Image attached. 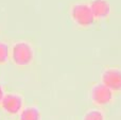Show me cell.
I'll use <instances>...</instances> for the list:
<instances>
[{
  "instance_id": "obj_1",
  "label": "cell",
  "mask_w": 121,
  "mask_h": 120,
  "mask_svg": "<svg viewBox=\"0 0 121 120\" xmlns=\"http://www.w3.org/2000/svg\"><path fill=\"white\" fill-rule=\"evenodd\" d=\"M36 50L31 42L18 39L10 45V62L18 69H27L35 64Z\"/></svg>"
},
{
  "instance_id": "obj_2",
  "label": "cell",
  "mask_w": 121,
  "mask_h": 120,
  "mask_svg": "<svg viewBox=\"0 0 121 120\" xmlns=\"http://www.w3.org/2000/svg\"><path fill=\"white\" fill-rule=\"evenodd\" d=\"M70 17L73 23L81 29H89L97 21L89 4L85 2H77L73 4L70 9Z\"/></svg>"
},
{
  "instance_id": "obj_3",
  "label": "cell",
  "mask_w": 121,
  "mask_h": 120,
  "mask_svg": "<svg viewBox=\"0 0 121 120\" xmlns=\"http://www.w3.org/2000/svg\"><path fill=\"white\" fill-rule=\"evenodd\" d=\"M89 97L91 102L96 106L103 107V106L109 105L113 102L115 98V93H113L108 87L105 86L102 82H100L95 83L90 86Z\"/></svg>"
},
{
  "instance_id": "obj_4",
  "label": "cell",
  "mask_w": 121,
  "mask_h": 120,
  "mask_svg": "<svg viewBox=\"0 0 121 120\" xmlns=\"http://www.w3.org/2000/svg\"><path fill=\"white\" fill-rule=\"evenodd\" d=\"M25 106V98L20 94L5 93L0 104V110L9 116H18Z\"/></svg>"
},
{
  "instance_id": "obj_5",
  "label": "cell",
  "mask_w": 121,
  "mask_h": 120,
  "mask_svg": "<svg viewBox=\"0 0 121 120\" xmlns=\"http://www.w3.org/2000/svg\"><path fill=\"white\" fill-rule=\"evenodd\" d=\"M101 82L113 93L121 91V70L115 67H107L102 71Z\"/></svg>"
},
{
  "instance_id": "obj_6",
  "label": "cell",
  "mask_w": 121,
  "mask_h": 120,
  "mask_svg": "<svg viewBox=\"0 0 121 120\" xmlns=\"http://www.w3.org/2000/svg\"><path fill=\"white\" fill-rule=\"evenodd\" d=\"M88 4L97 21L108 18L111 14V4L107 0H91Z\"/></svg>"
},
{
  "instance_id": "obj_7",
  "label": "cell",
  "mask_w": 121,
  "mask_h": 120,
  "mask_svg": "<svg viewBox=\"0 0 121 120\" xmlns=\"http://www.w3.org/2000/svg\"><path fill=\"white\" fill-rule=\"evenodd\" d=\"M18 120H42V112L36 106H25L19 113Z\"/></svg>"
},
{
  "instance_id": "obj_8",
  "label": "cell",
  "mask_w": 121,
  "mask_h": 120,
  "mask_svg": "<svg viewBox=\"0 0 121 120\" xmlns=\"http://www.w3.org/2000/svg\"><path fill=\"white\" fill-rule=\"evenodd\" d=\"M10 62V45L0 40V66H4Z\"/></svg>"
},
{
  "instance_id": "obj_9",
  "label": "cell",
  "mask_w": 121,
  "mask_h": 120,
  "mask_svg": "<svg viewBox=\"0 0 121 120\" xmlns=\"http://www.w3.org/2000/svg\"><path fill=\"white\" fill-rule=\"evenodd\" d=\"M82 120H105L104 113L99 108H92L84 114Z\"/></svg>"
},
{
  "instance_id": "obj_10",
  "label": "cell",
  "mask_w": 121,
  "mask_h": 120,
  "mask_svg": "<svg viewBox=\"0 0 121 120\" xmlns=\"http://www.w3.org/2000/svg\"><path fill=\"white\" fill-rule=\"evenodd\" d=\"M4 95H5V90H4L3 86L0 85V104H1V101H2V99H3Z\"/></svg>"
}]
</instances>
